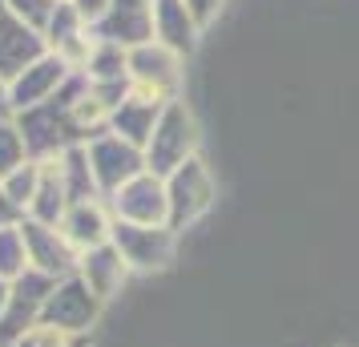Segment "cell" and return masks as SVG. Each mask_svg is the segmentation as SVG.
Returning <instances> with one entry per match:
<instances>
[{
  "label": "cell",
  "mask_w": 359,
  "mask_h": 347,
  "mask_svg": "<svg viewBox=\"0 0 359 347\" xmlns=\"http://www.w3.org/2000/svg\"><path fill=\"white\" fill-rule=\"evenodd\" d=\"M69 4H73V13H77L81 20H101L117 0H69Z\"/></svg>",
  "instance_id": "5b68a950"
},
{
  "label": "cell",
  "mask_w": 359,
  "mask_h": 347,
  "mask_svg": "<svg viewBox=\"0 0 359 347\" xmlns=\"http://www.w3.org/2000/svg\"><path fill=\"white\" fill-rule=\"evenodd\" d=\"M218 4H222V0H186V8H190V17L198 20V29L210 25V17L218 13Z\"/></svg>",
  "instance_id": "8992f818"
},
{
  "label": "cell",
  "mask_w": 359,
  "mask_h": 347,
  "mask_svg": "<svg viewBox=\"0 0 359 347\" xmlns=\"http://www.w3.org/2000/svg\"><path fill=\"white\" fill-rule=\"evenodd\" d=\"M36 53H41L36 33L0 0V77H13V73L25 69V61L36 57Z\"/></svg>",
  "instance_id": "6da1fadb"
},
{
  "label": "cell",
  "mask_w": 359,
  "mask_h": 347,
  "mask_svg": "<svg viewBox=\"0 0 359 347\" xmlns=\"http://www.w3.org/2000/svg\"><path fill=\"white\" fill-rule=\"evenodd\" d=\"M4 4H8L29 29H49L53 13H57V0H4Z\"/></svg>",
  "instance_id": "3957f363"
},
{
  "label": "cell",
  "mask_w": 359,
  "mask_h": 347,
  "mask_svg": "<svg viewBox=\"0 0 359 347\" xmlns=\"http://www.w3.org/2000/svg\"><path fill=\"white\" fill-rule=\"evenodd\" d=\"M154 33L165 49L174 53H190L194 49V33H198V20L190 17L186 0H154Z\"/></svg>",
  "instance_id": "7a4b0ae2"
},
{
  "label": "cell",
  "mask_w": 359,
  "mask_h": 347,
  "mask_svg": "<svg viewBox=\"0 0 359 347\" xmlns=\"http://www.w3.org/2000/svg\"><path fill=\"white\" fill-rule=\"evenodd\" d=\"M69 226H73V238H77V243H97L101 238V215L97 210H89V206H77V210H73V222H69Z\"/></svg>",
  "instance_id": "277c9868"
}]
</instances>
